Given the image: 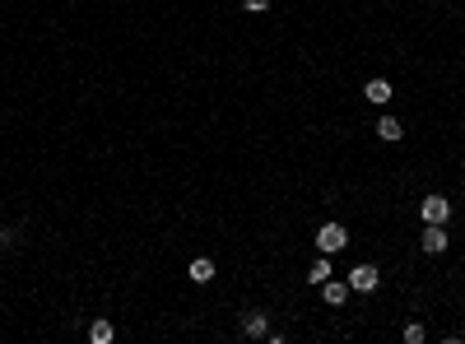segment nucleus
Listing matches in <instances>:
<instances>
[{"label": "nucleus", "instance_id": "f257e3e1", "mask_svg": "<svg viewBox=\"0 0 465 344\" xmlns=\"http://www.w3.org/2000/svg\"><path fill=\"white\" fill-rule=\"evenodd\" d=\"M418 219H423V223H447L451 219V200H447V196H423Z\"/></svg>", "mask_w": 465, "mask_h": 344}, {"label": "nucleus", "instance_id": "f03ea898", "mask_svg": "<svg viewBox=\"0 0 465 344\" xmlns=\"http://www.w3.org/2000/svg\"><path fill=\"white\" fill-rule=\"evenodd\" d=\"M447 228H442V223H423V233H418V247L428 251V256H442V251H447Z\"/></svg>", "mask_w": 465, "mask_h": 344}, {"label": "nucleus", "instance_id": "7ed1b4c3", "mask_svg": "<svg viewBox=\"0 0 465 344\" xmlns=\"http://www.w3.org/2000/svg\"><path fill=\"white\" fill-rule=\"evenodd\" d=\"M344 242H349V233H344V223H321V228H316V247H321L326 256H330V251H340Z\"/></svg>", "mask_w": 465, "mask_h": 344}, {"label": "nucleus", "instance_id": "20e7f679", "mask_svg": "<svg viewBox=\"0 0 465 344\" xmlns=\"http://www.w3.org/2000/svg\"><path fill=\"white\" fill-rule=\"evenodd\" d=\"M377 284H382V270L377 266H354L349 270V289H354V293H372Z\"/></svg>", "mask_w": 465, "mask_h": 344}, {"label": "nucleus", "instance_id": "39448f33", "mask_svg": "<svg viewBox=\"0 0 465 344\" xmlns=\"http://www.w3.org/2000/svg\"><path fill=\"white\" fill-rule=\"evenodd\" d=\"M242 335L265 340V335H270V316H265V312H247V316H242Z\"/></svg>", "mask_w": 465, "mask_h": 344}, {"label": "nucleus", "instance_id": "423d86ee", "mask_svg": "<svg viewBox=\"0 0 465 344\" xmlns=\"http://www.w3.org/2000/svg\"><path fill=\"white\" fill-rule=\"evenodd\" d=\"M391 94H396V89H391L387 79H368V84H363V98H368V103H377V108H387Z\"/></svg>", "mask_w": 465, "mask_h": 344}, {"label": "nucleus", "instance_id": "0eeeda50", "mask_svg": "<svg viewBox=\"0 0 465 344\" xmlns=\"http://www.w3.org/2000/svg\"><path fill=\"white\" fill-rule=\"evenodd\" d=\"M349 293H354V289H349V280H326V284H321V298L330 302V307H340Z\"/></svg>", "mask_w": 465, "mask_h": 344}, {"label": "nucleus", "instance_id": "6e6552de", "mask_svg": "<svg viewBox=\"0 0 465 344\" xmlns=\"http://www.w3.org/2000/svg\"><path fill=\"white\" fill-rule=\"evenodd\" d=\"M186 275H191V280H196V284H210V280H214V261H210V256H196Z\"/></svg>", "mask_w": 465, "mask_h": 344}, {"label": "nucleus", "instance_id": "1a4fd4ad", "mask_svg": "<svg viewBox=\"0 0 465 344\" xmlns=\"http://www.w3.org/2000/svg\"><path fill=\"white\" fill-rule=\"evenodd\" d=\"M330 275H335V270H330V261H326V251H321V256L312 261V270H307V284H316V289H321Z\"/></svg>", "mask_w": 465, "mask_h": 344}, {"label": "nucleus", "instance_id": "9d476101", "mask_svg": "<svg viewBox=\"0 0 465 344\" xmlns=\"http://www.w3.org/2000/svg\"><path fill=\"white\" fill-rule=\"evenodd\" d=\"M377 135H382V140H387V144H396V140H400V135H405V126L396 121V117H382V121H377Z\"/></svg>", "mask_w": 465, "mask_h": 344}, {"label": "nucleus", "instance_id": "9b49d317", "mask_svg": "<svg viewBox=\"0 0 465 344\" xmlns=\"http://www.w3.org/2000/svg\"><path fill=\"white\" fill-rule=\"evenodd\" d=\"M89 340L93 344H108L112 340V321H93V326H89Z\"/></svg>", "mask_w": 465, "mask_h": 344}, {"label": "nucleus", "instance_id": "f8f14e48", "mask_svg": "<svg viewBox=\"0 0 465 344\" xmlns=\"http://www.w3.org/2000/svg\"><path fill=\"white\" fill-rule=\"evenodd\" d=\"M405 344H423V326H418V321L405 326Z\"/></svg>", "mask_w": 465, "mask_h": 344}, {"label": "nucleus", "instance_id": "ddd939ff", "mask_svg": "<svg viewBox=\"0 0 465 344\" xmlns=\"http://www.w3.org/2000/svg\"><path fill=\"white\" fill-rule=\"evenodd\" d=\"M461 130H465V126H461Z\"/></svg>", "mask_w": 465, "mask_h": 344}]
</instances>
